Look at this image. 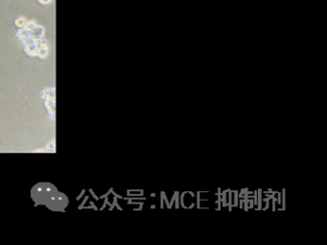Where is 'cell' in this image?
Listing matches in <instances>:
<instances>
[{
  "mask_svg": "<svg viewBox=\"0 0 327 245\" xmlns=\"http://www.w3.org/2000/svg\"><path fill=\"white\" fill-rule=\"evenodd\" d=\"M187 193H190V195L192 196V197H194V196H195V193H194V192H192V191H189V192L187 191Z\"/></svg>",
  "mask_w": 327,
  "mask_h": 245,
  "instance_id": "cell-18",
  "label": "cell"
},
{
  "mask_svg": "<svg viewBox=\"0 0 327 245\" xmlns=\"http://www.w3.org/2000/svg\"><path fill=\"white\" fill-rule=\"evenodd\" d=\"M151 196H152V197H154V196H155V193H151Z\"/></svg>",
  "mask_w": 327,
  "mask_h": 245,
  "instance_id": "cell-22",
  "label": "cell"
},
{
  "mask_svg": "<svg viewBox=\"0 0 327 245\" xmlns=\"http://www.w3.org/2000/svg\"><path fill=\"white\" fill-rule=\"evenodd\" d=\"M31 196L36 205H45L52 210H64L68 205L67 197L50 183H39L32 188Z\"/></svg>",
  "mask_w": 327,
  "mask_h": 245,
  "instance_id": "cell-1",
  "label": "cell"
},
{
  "mask_svg": "<svg viewBox=\"0 0 327 245\" xmlns=\"http://www.w3.org/2000/svg\"><path fill=\"white\" fill-rule=\"evenodd\" d=\"M228 210H229V211L232 210V206H228Z\"/></svg>",
  "mask_w": 327,
  "mask_h": 245,
  "instance_id": "cell-21",
  "label": "cell"
},
{
  "mask_svg": "<svg viewBox=\"0 0 327 245\" xmlns=\"http://www.w3.org/2000/svg\"><path fill=\"white\" fill-rule=\"evenodd\" d=\"M175 198H176V191L174 192V195L172 196V199H171V202L169 203V206H170V209H172V206L174 205V202H175Z\"/></svg>",
  "mask_w": 327,
  "mask_h": 245,
  "instance_id": "cell-12",
  "label": "cell"
},
{
  "mask_svg": "<svg viewBox=\"0 0 327 245\" xmlns=\"http://www.w3.org/2000/svg\"><path fill=\"white\" fill-rule=\"evenodd\" d=\"M247 201H249V209H253L254 208V204H253V200L251 198V199H249V200H247Z\"/></svg>",
  "mask_w": 327,
  "mask_h": 245,
  "instance_id": "cell-13",
  "label": "cell"
},
{
  "mask_svg": "<svg viewBox=\"0 0 327 245\" xmlns=\"http://www.w3.org/2000/svg\"><path fill=\"white\" fill-rule=\"evenodd\" d=\"M285 196H286L285 189H282V201H281V203H282V209H281V210H285V199H286Z\"/></svg>",
  "mask_w": 327,
  "mask_h": 245,
  "instance_id": "cell-7",
  "label": "cell"
},
{
  "mask_svg": "<svg viewBox=\"0 0 327 245\" xmlns=\"http://www.w3.org/2000/svg\"><path fill=\"white\" fill-rule=\"evenodd\" d=\"M186 192H187V191L182 192V196H180V198H179V204L182 205V207L183 209H187V207H185V205H184V203H183V198H184V195H185Z\"/></svg>",
  "mask_w": 327,
  "mask_h": 245,
  "instance_id": "cell-6",
  "label": "cell"
},
{
  "mask_svg": "<svg viewBox=\"0 0 327 245\" xmlns=\"http://www.w3.org/2000/svg\"><path fill=\"white\" fill-rule=\"evenodd\" d=\"M161 194H162V196H163V200H164V202L166 203V206H167V208H168V209H170V206H169V201H168V198H167V195L165 194V192H164V191H161Z\"/></svg>",
  "mask_w": 327,
  "mask_h": 245,
  "instance_id": "cell-10",
  "label": "cell"
},
{
  "mask_svg": "<svg viewBox=\"0 0 327 245\" xmlns=\"http://www.w3.org/2000/svg\"><path fill=\"white\" fill-rule=\"evenodd\" d=\"M228 189H224V191L222 192V206L223 207H228V203H227V192L228 191Z\"/></svg>",
  "mask_w": 327,
  "mask_h": 245,
  "instance_id": "cell-3",
  "label": "cell"
},
{
  "mask_svg": "<svg viewBox=\"0 0 327 245\" xmlns=\"http://www.w3.org/2000/svg\"><path fill=\"white\" fill-rule=\"evenodd\" d=\"M276 194L278 195V198H277V201H276V202H277V204H278V205H281V193L277 191V192H276Z\"/></svg>",
  "mask_w": 327,
  "mask_h": 245,
  "instance_id": "cell-14",
  "label": "cell"
},
{
  "mask_svg": "<svg viewBox=\"0 0 327 245\" xmlns=\"http://www.w3.org/2000/svg\"><path fill=\"white\" fill-rule=\"evenodd\" d=\"M194 206H195V203H192V204H191V206L188 207L187 209H192V208H194Z\"/></svg>",
  "mask_w": 327,
  "mask_h": 245,
  "instance_id": "cell-20",
  "label": "cell"
},
{
  "mask_svg": "<svg viewBox=\"0 0 327 245\" xmlns=\"http://www.w3.org/2000/svg\"><path fill=\"white\" fill-rule=\"evenodd\" d=\"M257 209H255L256 210H262V189L259 188L257 191Z\"/></svg>",
  "mask_w": 327,
  "mask_h": 245,
  "instance_id": "cell-2",
  "label": "cell"
},
{
  "mask_svg": "<svg viewBox=\"0 0 327 245\" xmlns=\"http://www.w3.org/2000/svg\"><path fill=\"white\" fill-rule=\"evenodd\" d=\"M51 1V0H39V2L42 3V4H47Z\"/></svg>",
  "mask_w": 327,
  "mask_h": 245,
  "instance_id": "cell-15",
  "label": "cell"
},
{
  "mask_svg": "<svg viewBox=\"0 0 327 245\" xmlns=\"http://www.w3.org/2000/svg\"><path fill=\"white\" fill-rule=\"evenodd\" d=\"M269 198H268V197H267V198L263 199V200H262V201H264V202L266 203V202H269Z\"/></svg>",
  "mask_w": 327,
  "mask_h": 245,
  "instance_id": "cell-19",
  "label": "cell"
},
{
  "mask_svg": "<svg viewBox=\"0 0 327 245\" xmlns=\"http://www.w3.org/2000/svg\"><path fill=\"white\" fill-rule=\"evenodd\" d=\"M16 23L17 26H23L25 24V20H23L22 18H19V19H17L16 21Z\"/></svg>",
  "mask_w": 327,
  "mask_h": 245,
  "instance_id": "cell-11",
  "label": "cell"
},
{
  "mask_svg": "<svg viewBox=\"0 0 327 245\" xmlns=\"http://www.w3.org/2000/svg\"><path fill=\"white\" fill-rule=\"evenodd\" d=\"M239 203H240V209H243V203H244V199L243 198H241L240 199V201H238Z\"/></svg>",
  "mask_w": 327,
  "mask_h": 245,
  "instance_id": "cell-16",
  "label": "cell"
},
{
  "mask_svg": "<svg viewBox=\"0 0 327 245\" xmlns=\"http://www.w3.org/2000/svg\"><path fill=\"white\" fill-rule=\"evenodd\" d=\"M238 191H232L233 196H234V200H233V204L232 207H237L238 206Z\"/></svg>",
  "mask_w": 327,
  "mask_h": 245,
  "instance_id": "cell-4",
  "label": "cell"
},
{
  "mask_svg": "<svg viewBox=\"0 0 327 245\" xmlns=\"http://www.w3.org/2000/svg\"><path fill=\"white\" fill-rule=\"evenodd\" d=\"M154 208H155V205H152L151 206V209H154Z\"/></svg>",
  "mask_w": 327,
  "mask_h": 245,
  "instance_id": "cell-23",
  "label": "cell"
},
{
  "mask_svg": "<svg viewBox=\"0 0 327 245\" xmlns=\"http://www.w3.org/2000/svg\"><path fill=\"white\" fill-rule=\"evenodd\" d=\"M246 191H249V188H247V187H246V188H242L241 189V191H240V192H242V193H245Z\"/></svg>",
  "mask_w": 327,
  "mask_h": 245,
  "instance_id": "cell-17",
  "label": "cell"
},
{
  "mask_svg": "<svg viewBox=\"0 0 327 245\" xmlns=\"http://www.w3.org/2000/svg\"><path fill=\"white\" fill-rule=\"evenodd\" d=\"M228 206H232L233 201H232V191L231 189H228Z\"/></svg>",
  "mask_w": 327,
  "mask_h": 245,
  "instance_id": "cell-9",
  "label": "cell"
},
{
  "mask_svg": "<svg viewBox=\"0 0 327 245\" xmlns=\"http://www.w3.org/2000/svg\"><path fill=\"white\" fill-rule=\"evenodd\" d=\"M244 199V210H246V211H247V210H249L250 209H249V201H247V200H249V198H243Z\"/></svg>",
  "mask_w": 327,
  "mask_h": 245,
  "instance_id": "cell-8",
  "label": "cell"
},
{
  "mask_svg": "<svg viewBox=\"0 0 327 245\" xmlns=\"http://www.w3.org/2000/svg\"><path fill=\"white\" fill-rule=\"evenodd\" d=\"M175 203H176V206L175 208L176 209H178L179 208V194L177 191H176V198H175Z\"/></svg>",
  "mask_w": 327,
  "mask_h": 245,
  "instance_id": "cell-5",
  "label": "cell"
}]
</instances>
